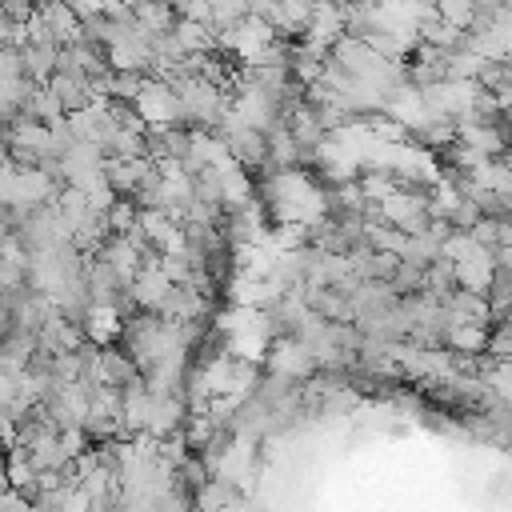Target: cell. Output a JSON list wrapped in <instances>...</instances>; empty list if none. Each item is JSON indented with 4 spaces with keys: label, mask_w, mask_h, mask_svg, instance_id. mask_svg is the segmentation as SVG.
Returning a JSON list of instances; mask_svg holds the SVG:
<instances>
[{
    "label": "cell",
    "mask_w": 512,
    "mask_h": 512,
    "mask_svg": "<svg viewBox=\"0 0 512 512\" xmlns=\"http://www.w3.org/2000/svg\"><path fill=\"white\" fill-rule=\"evenodd\" d=\"M172 36H176V44L184 52H208V48H216V28L204 24V20H192V16H180L176 28H172Z\"/></svg>",
    "instance_id": "obj_13"
},
{
    "label": "cell",
    "mask_w": 512,
    "mask_h": 512,
    "mask_svg": "<svg viewBox=\"0 0 512 512\" xmlns=\"http://www.w3.org/2000/svg\"><path fill=\"white\" fill-rule=\"evenodd\" d=\"M168 288H172V280H168V276H164V268H160V252H156V248H152V252H144V264H140V272H136V276H132V284H128L132 304H136L140 312H160V304H164Z\"/></svg>",
    "instance_id": "obj_2"
},
{
    "label": "cell",
    "mask_w": 512,
    "mask_h": 512,
    "mask_svg": "<svg viewBox=\"0 0 512 512\" xmlns=\"http://www.w3.org/2000/svg\"><path fill=\"white\" fill-rule=\"evenodd\" d=\"M452 288H456V264H452L448 256H436L432 264H424V284H420V292L444 300Z\"/></svg>",
    "instance_id": "obj_15"
},
{
    "label": "cell",
    "mask_w": 512,
    "mask_h": 512,
    "mask_svg": "<svg viewBox=\"0 0 512 512\" xmlns=\"http://www.w3.org/2000/svg\"><path fill=\"white\" fill-rule=\"evenodd\" d=\"M456 264V288H468V292H488V280L496 272V252H476L468 260H452Z\"/></svg>",
    "instance_id": "obj_7"
},
{
    "label": "cell",
    "mask_w": 512,
    "mask_h": 512,
    "mask_svg": "<svg viewBox=\"0 0 512 512\" xmlns=\"http://www.w3.org/2000/svg\"><path fill=\"white\" fill-rule=\"evenodd\" d=\"M264 136H268V168H272V172L296 168V164L304 160V148L296 144V136L288 132V124H284V120H276Z\"/></svg>",
    "instance_id": "obj_6"
},
{
    "label": "cell",
    "mask_w": 512,
    "mask_h": 512,
    "mask_svg": "<svg viewBox=\"0 0 512 512\" xmlns=\"http://www.w3.org/2000/svg\"><path fill=\"white\" fill-rule=\"evenodd\" d=\"M444 344L456 348V352H484L488 328H484V324H452V328L444 332Z\"/></svg>",
    "instance_id": "obj_17"
},
{
    "label": "cell",
    "mask_w": 512,
    "mask_h": 512,
    "mask_svg": "<svg viewBox=\"0 0 512 512\" xmlns=\"http://www.w3.org/2000/svg\"><path fill=\"white\" fill-rule=\"evenodd\" d=\"M248 16V0H212V28H232Z\"/></svg>",
    "instance_id": "obj_20"
},
{
    "label": "cell",
    "mask_w": 512,
    "mask_h": 512,
    "mask_svg": "<svg viewBox=\"0 0 512 512\" xmlns=\"http://www.w3.org/2000/svg\"><path fill=\"white\" fill-rule=\"evenodd\" d=\"M468 236L480 244V248H488V252H496L500 248V240H496V216H480L472 228H468Z\"/></svg>",
    "instance_id": "obj_23"
},
{
    "label": "cell",
    "mask_w": 512,
    "mask_h": 512,
    "mask_svg": "<svg viewBox=\"0 0 512 512\" xmlns=\"http://www.w3.org/2000/svg\"><path fill=\"white\" fill-rule=\"evenodd\" d=\"M64 4H68V8L80 16V24H84L88 16H96V12H100V0H64Z\"/></svg>",
    "instance_id": "obj_24"
},
{
    "label": "cell",
    "mask_w": 512,
    "mask_h": 512,
    "mask_svg": "<svg viewBox=\"0 0 512 512\" xmlns=\"http://www.w3.org/2000/svg\"><path fill=\"white\" fill-rule=\"evenodd\" d=\"M420 284H424V268L412 264V260H400L396 272H392V288L400 296H412V292H420Z\"/></svg>",
    "instance_id": "obj_18"
},
{
    "label": "cell",
    "mask_w": 512,
    "mask_h": 512,
    "mask_svg": "<svg viewBox=\"0 0 512 512\" xmlns=\"http://www.w3.org/2000/svg\"><path fill=\"white\" fill-rule=\"evenodd\" d=\"M136 112L144 116V124H172V120H180V100H176V88L168 84V80H160V76H148L144 84H140V92H136Z\"/></svg>",
    "instance_id": "obj_3"
},
{
    "label": "cell",
    "mask_w": 512,
    "mask_h": 512,
    "mask_svg": "<svg viewBox=\"0 0 512 512\" xmlns=\"http://www.w3.org/2000/svg\"><path fill=\"white\" fill-rule=\"evenodd\" d=\"M316 4H336V8H340V4H348V0H316Z\"/></svg>",
    "instance_id": "obj_25"
},
{
    "label": "cell",
    "mask_w": 512,
    "mask_h": 512,
    "mask_svg": "<svg viewBox=\"0 0 512 512\" xmlns=\"http://www.w3.org/2000/svg\"><path fill=\"white\" fill-rule=\"evenodd\" d=\"M196 504H200V508H224V504H240V492H236V484H232V480H224V476H216V472H212V476L200 484Z\"/></svg>",
    "instance_id": "obj_16"
},
{
    "label": "cell",
    "mask_w": 512,
    "mask_h": 512,
    "mask_svg": "<svg viewBox=\"0 0 512 512\" xmlns=\"http://www.w3.org/2000/svg\"><path fill=\"white\" fill-rule=\"evenodd\" d=\"M140 372H136V360H132V352H120V348H108V344H100V380L104 384H132Z\"/></svg>",
    "instance_id": "obj_12"
},
{
    "label": "cell",
    "mask_w": 512,
    "mask_h": 512,
    "mask_svg": "<svg viewBox=\"0 0 512 512\" xmlns=\"http://www.w3.org/2000/svg\"><path fill=\"white\" fill-rule=\"evenodd\" d=\"M48 88L56 92V100L64 104V112H76V108H84V104L96 100V96H92V84H88L84 76H76V72H64V68L52 72Z\"/></svg>",
    "instance_id": "obj_9"
},
{
    "label": "cell",
    "mask_w": 512,
    "mask_h": 512,
    "mask_svg": "<svg viewBox=\"0 0 512 512\" xmlns=\"http://www.w3.org/2000/svg\"><path fill=\"white\" fill-rule=\"evenodd\" d=\"M432 4H436V12H440L444 20L468 28V20H472V0H432Z\"/></svg>",
    "instance_id": "obj_22"
},
{
    "label": "cell",
    "mask_w": 512,
    "mask_h": 512,
    "mask_svg": "<svg viewBox=\"0 0 512 512\" xmlns=\"http://www.w3.org/2000/svg\"><path fill=\"white\" fill-rule=\"evenodd\" d=\"M484 300H488L492 324H496V320H504V316L512 312V272H508L504 264H496V272H492V280H488Z\"/></svg>",
    "instance_id": "obj_14"
},
{
    "label": "cell",
    "mask_w": 512,
    "mask_h": 512,
    "mask_svg": "<svg viewBox=\"0 0 512 512\" xmlns=\"http://www.w3.org/2000/svg\"><path fill=\"white\" fill-rule=\"evenodd\" d=\"M36 12L44 16V24H48V32H52L56 44H72L80 36V16L64 0H40Z\"/></svg>",
    "instance_id": "obj_8"
},
{
    "label": "cell",
    "mask_w": 512,
    "mask_h": 512,
    "mask_svg": "<svg viewBox=\"0 0 512 512\" xmlns=\"http://www.w3.org/2000/svg\"><path fill=\"white\" fill-rule=\"evenodd\" d=\"M132 16H136V24H140V28H148L152 36L172 32V28H176V20H180V12H176V4H172V0H136V4H132Z\"/></svg>",
    "instance_id": "obj_10"
},
{
    "label": "cell",
    "mask_w": 512,
    "mask_h": 512,
    "mask_svg": "<svg viewBox=\"0 0 512 512\" xmlns=\"http://www.w3.org/2000/svg\"><path fill=\"white\" fill-rule=\"evenodd\" d=\"M136 204H132V196H116L112 200V208H108V232H128L132 224H136Z\"/></svg>",
    "instance_id": "obj_19"
},
{
    "label": "cell",
    "mask_w": 512,
    "mask_h": 512,
    "mask_svg": "<svg viewBox=\"0 0 512 512\" xmlns=\"http://www.w3.org/2000/svg\"><path fill=\"white\" fill-rule=\"evenodd\" d=\"M508 148H512V144H508Z\"/></svg>",
    "instance_id": "obj_27"
},
{
    "label": "cell",
    "mask_w": 512,
    "mask_h": 512,
    "mask_svg": "<svg viewBox=\"0 0 512 512\" xmlns=\"http://www.w3.org/2000/svg\"><path fill=\"white\" fill-rule=\"evenodd\" d=\"M100 168H104V148L92 140H72L60 156V180L64 184H80L88 172H100Z\"/></svg>",
    "instance_id": "obj_5"
},
{
    "label": "cell",
    "mask_w": 512,
    "mask_h": 512,
    "mask_svg": "<svg viewBox=\"0 0 512 512\" xmlns=\"http://www.w3.org/2000/svg\"><path fill=\"white\" fill-rule=\"evenodd\" d=\"M448 220H452L456 232H468V228L480 220V208L472 204V196H456V204L448 208Z\"/></svg>",
    "instance_id": "obj_21"
},
{
    "label": "cell",
    "mask_w": 512,
    "mask_h": 512,
    "mask_svg": "<svg viewBox=\"0 0 512 512\" xmlns=\"http://www.w3.org/2000/svg\"><path fill=\"white\" fill-rule=\"evenodd\" d=\"M500 4H504V8H508V12H512V0H500Z\"/></svg>",
    "instance_id": "obj_26"
},
{
    "label": "cell",
    "mask_w": 512,
    "mask_h": 512,
    "mask_svg": "<svg viewBox=\"0 0 512 512\" xmlns=\"http://www.w3.org/2000/svg\"><path fill=\"white\" fill-rule=\"evenodd\" d=\"M56 48H60V44H32V40H24V44H20L24 76L36 80V84H48L52 72H56Z\"/></svg>",
    "instance_id": "obj_11"
},
{
    "label": "cell",
    "mask_w": 512,
    "mask_h": 512,
    "mask_svg": "<svg viewBox=\"0 0 512 512\" xmlns=\"http://www.w3.org/2000/svg\"><path fill=\"white\" fill-rule=\"evenodd\" d=\"M268 372L284 376V380H308L316 372V356L300 336H276L268 348Z\"/></svg>",
    "instance_id": "obj_1"
},
{
    "label": "cell",
    "mask_w": 512,
    "mask_h": 512,
    "mask_svg": "<svg viewBox=\"0 0 512 512\" xmlns=\"http://www.w3.org/2000/svg\"><path fill=\"white\" fill-rule=\"evenodd\" d=\"M204 312H208V292H204L200 284H192V280L172 284L168 296H164V304H160V316H168V320H176V324L200 320Z\"/></svg>",
    "instance_id": "obj_4"
}]
</instances>
